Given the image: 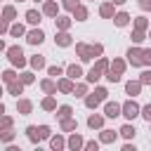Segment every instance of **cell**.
Listing matches in <instances>:
<instances>
[{"label": "cell", "mask_w": 151, "mask_h": 151, "mask_svg": "<svg viewBox=\"0 0 151 151\" xmlns=\"http://www.w3.org/2000/svg\"><path fill=\"white\" fill-rule=\"evenodd\" d=\"M68 146H71V149H80V146H83V139H80L78 134H73V137L68 139Z\"/></svg>", "instance_id": "obj_22"}, {"label": "cell", "mask_w": 151, "mask_h": 151, "mask_svg": "<svg viewBox=\"0 0 151 151\" xmlns=\"http://www.w3.org/2000/svg\"><path fill=\"white\" fill-rule=\"evenodd\" d=\"M139 87H142V80H139V83H127V85H125V90H127V94H130V97L139 94Z\"/></svg>", "instance_id": "obj_12"}, {"label": "cell", "mask_w": 151, "mask_h": 151, "mask_svg": "<svg viewBox=\"0 0 151 151\" xmlns=\"http://www.w3.org/2000/svg\"><path fill=\"white\" fill-rule=\"evenodd\" d=\"M61 130H66V132L76 130V120H71V118H64V120H61Z\"/></svg>", "instance_id": "obj_17"}, {"label": "cell", "mask_w": 151, "mask_h": 151, "mask_svg": "<svg viewBox=\"0 0 151 151\" xmlns=\"http://www.w3.org/2000/svg\"><path fill=\"white\" fill-rule=\"evenodd\" d=\"M106 78H109L111 83H118V80H120V73H116V71H109V76H106Z\"/></svg>", "instance_id": "obj_38"}, {"label": "cell", "mask_w": 151, "mask_h": 151, "mask_svg": "<svg viewBox=\"0 0 151 151\" xmlns=\"http://www.w3.org/2000/svg\"><path fill=\"white\" fill-rule=\"evenodd\" d=\"M113 139H116V132L113 130H104L101 132V142H113Z\"/></svg>", "instance_id": "obj_24"}, {"label": "cell", "mask_w": 151, "mask_h": 151, "mask_svg": "<svg viewBox=\"0 0 151 151\" xmlns=\"http://www.w3.org/2000/svg\"><path fill=\"white\" fill-rule=\"evenodd\" d=\"M73 12H76V19H78V21H83V19H87V9H85V7H80V5H78V7L73 9Z\"/></svg>", "instance_id": "obj_18"}, {"label": "cell", "mask_w": 151, "mask_h": 151, "mask_svg": "<svg viewBox=\"0 0 151 151\" xmlns=\"http://www.w3.org/2000/svg\"><path fill=\"white\" fill-rule=\"evenodd\" d=\"M139 80H142V85H151V71H144Z\"/></svg>", "instance_id": "obj_35"}, {"label": "cell", "mask_w": 151, "mask_h": 151, "mask_svg": "<svg viewBox=\"0 0 151 151\" xmlns=\"http://www.w3.org/2000/svg\"><path fill=\"white\" fill-rule=\"evenodd\" d=\"M68 24H71V19H66V17H59V19H57V26H59L61 31H66V28H68Z\"/></svg>", "instance_id": "obj_25"}, {"label": "cell", "mask_w": 151, "mask_h": 151, "mask_svg": "<svg viewBox=\"0 0 151 151\" xmlns=\"http://www.w3.org/2000/svg\"><path fill=\"white\" fill-rule=\"evenodd\" d=\"M50 76H61V68L59 66H50Z\"/></svg>", "instance_id": "obj_44"}, {"label": "cell", "mask_w": 151, "mask_h": 151, "mask_svg": "<svg viewBox=\"0 0 151 151\" xmlns=\"http://www.w3.org/2000/svg\"><path fill=\"white\" fill-rule=\"evenodd\" d=\"M123 68H125V64H123L120 59H116V61H113V66H111V71H116V73H123Z\"/></svg>", "instance_id": "obj_29"}, {"label": "cell", "mask_w": 151, "mask_h": 151, "mask_svg": "<svg viewBox=\"0 0 151 151\" xmlns=\"http://www.w3.org/2000/svg\"><path fill=\"white\" fill-rule=\"evenodd\" d=\"M85 146H87V149H90V151H97V142H87V144H85Z\"/></svg>", "instance_id": "obj_48"}, {"label": "cell", "mask_w": 151, "mask_h": 151, "mask_svg": "<svg viewBox=\"0 0 151 151\" xmlns=\"http://www.w3.org/2000/svg\"><path fill=\"white\" fill-rule=\"evenodd\" d=\"M68 116H71V106H61V109H59V118L64 120V118H68Z\"/></svg>", "instance_id": "obj_33"}, {"label": "cell", "mask_w": 151, "mask_h": 151, "mask_svg": "<svg viewBox=\"0 0 151 151\" xmlns=\"http://www.w3.org/2000/svg\"><path fill=\"white\" fill-rule=\"evenodd\" d=\"M127 21H130V17H127L125 12H118V14H116V24H118V26H125Z\"/></svg>", "instance_id": "obj_19"}, {"label": "cell", "mask_w": 151, "mask_h": 151, "mask_svg": "<svg viewBox=\"0 0 151 151\" xmlns=\"http://www.w3.org/2000/svg\"><path fill=\"white\" fill-rule=\"evenodd\" d=\"M142 64H151V50H142Z\"/></svg>", "instance_id": "obj_34"}, {"label": "cell", "mask_w": 151, "mask_h": 151, "mask_svg": "<svg viewBox=\"0 0 151 151\" xmlns=\"http://www.w3.org/2000/svg\"><path fill=\"white\" fill-rule=\"evenodd\" d=\"M64 7L66 9H76L78 7V0H64Z\"/></svg>", "instance_id": "obj_39"}, {"label": "cell", "mask_w": 151, "mask_h": 151, "mask_svg": "<svg viewBox=\"0 0 151 151\" xmlns=\"http://www.w3.org/2000/svg\"><path fill=\"white\" fill-rule=\"evenodd\" d=\"M24 83H9V94H21Z\"/></svg>", "instance_id": "obj_20"}, {"label": "cell", "mask_w": 151, "mask_h": 151, "mask_svg": "<svg viewBox=\"0 0 151 151\" xmlns=\"http://www.w3.org/2000/svg\"><path fill=\"white\" fill-rule=\"evenodd\" d=\"M132 40H134V42H142V40H144V31H137V28H134V33H132Z\"/></svg>", "instance_id": "obj_36"}, {"label": "cell", "mask_w": 151, "mask_h": 151, "mask_svg": "<svg viewBox=\"0 0 151 151\" xmlns=\"http://www.w3.org/2000/svg\"><path fill=\"white\" fill-rule=\"evenodd\" d=\"M120 109H123L120 104L109 101V104H106V116H109V118H116V116H120Z\"/></svg>", "instance_id": "obj_8"}, {"label": "cell", "mask_w": 151, "mask_h": 151, "mask_svg": "<svg viewBox=\"0 0 151 151\" xmlns=\"http://www.w3.org/2000/svg\"><path fill=\"white\" fill-rule=\"evenodd\" d=\"M31 109H33V104H31L28 99H21V101H19V111H21V113H31Z\"/></svg>", "instance_id": "obj_16"}, {"label": "cell", "mask_w": 151, "mask_h": 151, "mask_svg": "<svg viewBox=\"0 0 151 151\" xmlns=\"http://www.w3.org/2000/svg\"><path fill=\"white\" fill-rule=\"evenodd\" d=\"M134 28H137V31H144V28H146V19H144V17H139V19L134 21Z\"/></svg>", "instance_id": "obj_31"}, {"label": "cell", "mask_w": 151, "mask_h": 151, "mask_svg": "<svg viewBox=\"0 0 151 151\" xmlns=\"http://www.w3.org/2000/svg\"><path fill=\"white\" fill-rule=\"evenodd\" d=\"M99 14H101V17H106V19H109V17H113V5H111V2L101 5V7H99Z\"/></svg>", "instance_id": "obj_13"}, {"label": "cell", "mask_w": 151, "mask_h": 151, "mask_svg": "<svg viewBox=\"0 0 151 151\" xmlns=\"http://www.w3.org/2000/svg\"><path fill=\"white\" fill-rule=\"evenodd\" d=\"M127 59H130L132 66H142V50H137V47L130 50V52H127Z\"/></svg>", "instance_id": "obj_7"}, {"label": "cell", "mask_w": 151, "mask_h": 151, "mask_svg": "<svg viewBox=\"0 0 151 151\" xmlns=\"http://www.w3.org/2000/svg\"><path fill=\"white\" fill-rule=\"evenodd\" d=\"M12 137H14V134H12V132H9V130H7V132H2V139H5V142H9V139H12Z\"/></svg>", "instance_id": "obj_47"}, {"label": "cell", "mask_w": 151, "mask_h": 151, "mask_svg": "<svg viewBox=\"0 0 151 151\" xmlns=\"http://www.w3.org/2000/svg\"><path fill=\"white\" fill-rule=\"evenodd\" d=\"M104 99H106V90H104V87H97L94 94H90V97L85 99V104H87L90 109H94V106H97L99 101H104Z\"/></svg>", "instance_id": "obj_5"}, {"label": "cell", "mask_w": 151, "mask_h": 151, "mask_svg": "<svg viewBox=\"0 0 151 151\" xmlns=\"http://www.w3.org/2000/svg\"><path fill=\"white\" fill-rule=\"evenodd\" d=\"M26 19H28V24H38V21H40V14H38L35 9H28V12H26Z\"/></svg>", "instance_id": "obj_14"}, {"label": "cell", "mask_w": 151, "mask_h": 151, "mask_svg": "<svg viewBox=\"0 0 151 151\" xmlns=\"http://www.w3.org/2000/svg\"><path fill=\"white\" fill-rule=\"evenodd\" d=\"M2 78H5V83H14V73H12V71H5Z\"/></svg>", "instance_id": "obj_40"}, {"label": "cell", "mask_w": 151, "mask_h": 151, "mask_svg": "<svg viewBox=\"0 0 151 151\" xmlns=\"http://www.w3.org/2000/svg\"><path fill=\"white\" fill-rule=\"evenodd\" d=\"M21 83H33V73H24L21 76Z\"/></svg>", "instance_id": "obj_45"}, {"label": "cell", "mask_w": 151, "mask_h": 151, "mask_svg": "<svg viewBox=\"0 0 151 151\" xmlns=\"http://www.w3.org/2000/svg\"><path fill=\"white\" fill-rule=\"evenodd\" d=\"M137 113H139V106H137L134 101H127V104L123 106V116H125V118H134Z\"/></svg>", "instance_id": "obj_6"}, {"label": "cell", "mask_w": 151, "mask_h": 151, "mask_svg": "<svg viewBox=\"0 0 151 151\" xmlns=\"http://www.w3.org/2000/svg\"><path fill=\"white\" fill-rule=\"evenodd\" d=\"M31 64H33V68H42V66H45V59H42L40 54H35V57L31 59Z\"/></svg>", "instance_id": "obj_23"}, {"label": "cell", "mask_w": 151, "mask_h": 151, "mask_svg": "<svg viewBox=\"0 0 151 151\" xmlns=\"http://www.w3.org/2000/svg\"><path fill=\"white\" fill-rule=\"evenodd\" d=\"M120 134H123V137H127V139H130V137H134V127H132V125H125V127H123V130H120Z\"/></svg>", "instance_id": "obj_27"}, {"label": "cell", "mask_w": 151, "mask_h": 151, "mask_svg": "<svg viewBox=\"0 0 151 151\" xmlns=\"http://www.w3.org/2000/svg\"><path fill=\"white\" fill-rule=\"evenodd\" d=\"M106 68H109V61H106V59H99V61H97V64L92 66V71L87 73V80H90V83L99 80V78H101V73H104Z\"/></svg>", "instance_id": "obj_3"}, {"label": "cell", "mask_w": 151, "mask_h": 151, "mask_svg": "<svg viewBox=\"0 0 151 151\" xmlns=\"http://www.w3.org/2000/svg\"><path fill=\"white\" fill-rule=\"evenodd\" d=\"M42 40H45V33H42V31H31V33H28V42H31V45H40Z\"/></svg>", "instance_id": "obj_9"}, {"label": "cell", "mask_w": 151, "mask_h": 151, "mask_svg": "<svg viewBox=\"0 0 151 151\" xmlns=\"http://www.w3.org/2000/svg\"><path fill=\"white\" fill-rule=\"evenodd\" d=\"M78 76H83L80 66H78V64H71V66H68V78H78Z\"/></svg>", "instance_id": "obj_15"}, {"label": "cell", "mask_w": 151, "mask_h": 151, "mask_svg": "<svg viewBox=\"0 0 151 151\" xmlns=\"http://www.w3.org/2000/svg\"><path fill=\"white\" fill-rule=\"evenodd\" d=\"M7 57H9V61H12L14 66H24V64H26L21 47H9V50H7Z\"/></svg>", "instance_id": "obj_4"}, {"label": "cell", "mask_w": 151, "mask_h": 151, "mask_svg": "<svg viewBox=\"0 0 151 151\" xmlns=\"http://www.w3.org/2000/svg\"><path fill=\"white\" fill-rule=\"evenodd\" d=\"M54 106H57V104H54V99H52V97H47V99L42 101V109H47V111H52Z\"/></svg>", "instance_id": "obj_32"}, {"label": "cell", "mask_w": 151, "mask_h": 151, "mask_svg": "<svg viewBox=\"0 0 151 151\" xmlns=\"http://www.w3.org/2000/svg\"><path fill=\"white\" fill-rule=\"evenodd\" d=\"M73 92H76V97H83V94H85V85H78V87H73Z\"/></svg>", "instance_id": "obj_41"}, {"label": "cell", "mask_w": 151, "mask_h": 151, "mask_svg": "<svg viewBox=\"0 0 151 151\" xmlns=\"http://www.w3.org/2000/svg\"><path fill=\"white\" fill-rule=\"evenodd\" d=\"M149 38H151V35H149Z\"/></svg>", "instance_id": "obj_50"}, {"label": "cell", "mask_w": 151, "mask_h": 151, "mask_svg": "<svg viewBox=\"0 0 151 151\" xmlns=\"http://www.w3.org/2000/svg\"><path fill=\"white\" fill-rule=\"evenodd\" d=\"M139 7L142 9H151V0H139Z\"/></svg>", "instance_id": "obj_46"}, {"label": "cell", "mask_w": 151, "mask_h": 151, "mask_svg": "<svg viewBox=\"0 0 151 151\" xmlns=\"http://www.w3.org/2000/svg\"><path fill=\"white\" fill-rule=\"evenodd\" d=\"M76 50H78V54H80L83 61H90L92 57H99V54H101V45H92V47H87V45H76Z\"/></svg>", "instance_id": "obj_1"}, {"label": "cell", "mask_w": 151, "mask_h": 151, "mask_svg": "<svg viewBox=\"0 0 151 151\" xmlns=\"http://www.w3.org/2000/svg\"><path fill=\"white\" fill-rule=\"evenodd\" d=\"M26 132H28V139H31V142H40V139L50 137V127H47V125H40V127L31 125V127H28Z\"/></svg>", "instance_id": "obj_2"}, {"label": "cell", "mask_w": 151, "mask_h": 151, "mask_svg": "<svg viewBox=\"0 0 151 151\" xmlns=\"http://www.w3.org/2000/svg\"><path fill=\"white\" fill-rule=\"evenodd\" d=\"M57 45H61V47H68V45H71V35H68L66 31H64V33H59V35H57Z\"/></svg>", "instance_id": "obj_11"}, {"label": "cell", "mask_w": 151, "mask_h": 151, "mask_svg": "<svg viewBox=\"0 0 151 151\" xmlns=\"http://www.w3.org/2000/svg\"><path fill=\"white\" fill-rule=\"evenodd\" d=\"M42 12L47 14V17H57V2H45V7H42Z\"/></svg>", "instance_id": "obj_10"}, {"label": "cell", "mask_w": 151, "mask_h": 151, "mask_svg": "<svg viewBox=\"0 0 151 151\" xmlns=\"http://www.w3.org/2000/svg\"><path fill=\"white\" fill-rule=\"evenodd\" d=\"M59 90H61V92H73L71 80H61V83H59Z\"/></svg>", "instance_id": "obj_26"}, {"label": "cell", "mask_w": 151, "mask_h": 151, "mask_svg": "<svg viewBox=\"0 0 151 151\" xmlns=\"http://www.w3.org/2000/svg\"><path fill=\"white\" fill-rule=\"evenodd\" d=\"M87 125L90 127H101V116H90L87 118Z\"/></svg>", "instance_id": "obj_21"}, {"label": "cell", "mask_w": 151, "mask_h": 151, "mask_svg": "<svg viewBox=\"0 0 151 151\" xmlns=\"http://www.w3.org/2000/svg\"><path fill=\"white\" fill-rule=\"evenodd\" d=\"M2 17H5V21H9V19H14V7H5V12H2Z\"/></svg>", "instance_id": "obj_30"}, {"label": "cell", "mask_w": 151, "mask_h": 151, "mask_svg": "<svg viewBox=\"0 0 151 151\" xmlns=\"http://www.w3.org/2000/svg\"><path fill=\"white\" fill-rule=\"evenodd\" d=\"M42 90L45 92H54V83L52 80H42Z\"/></svg>", "instance_id": "obj_37"}, {"label": "cell", "mask_w": 151, "mask_h": 151, "mask_svg": "<svg viewBox=\"0 0 151 151\" xmlns=\"http://www.w3.org/2000/svg\"><path fill=\"white\" fill-rule=\"evenodd\" d=\"M142 116H144V118L151 123V104H149V106H144V113H142Z\"/></svg>", "instance_id": "obj_43"}, {"label": "cell", "mask_w": 151, "mask_h": 151, "mask_svg": "<svg viewBox=\"0 0 151 151\" xmlns=\"http://www.w3.org/2000/svg\"><path fill=\"white\" fill-rule=\"evenodd\" d=\"M113 2H116V5H123V2H125V0H113Z\"/></svg>", "instance_id": "obj_49"}, {"label": "cell", "mask_w": 151, "mask_h": 151, "mask_svg": "<svg viewBox=\"0 0 151 151\" xmlns=\"http://www.w3.org/2000/svg\"><path fill=\"white\" fill-rule=\"evenodd\" d=\"M9 33H12V35H17V38H19V35H24V26H21V24H17V26H12V28H9Z\"/></svg>", "instance_id": "obj_28"}, {"label": "cell", "mask_w": 151, "mask_h": 151, "mask_svg": "<svg viewBox=\"0 0 151 151\" xmlns=\"http://www.w3.org/2000/svg\"><path fill=\"white\" fill-rule=\"evenodd\" d=\"M52 146H54V149H61V146H64V139L54 137V139H52Z\"/></svg>", "instance_id": "obj_42"}]
</instances>
